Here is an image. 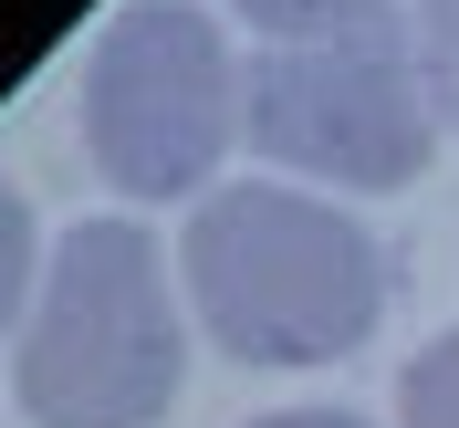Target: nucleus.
Wrapping results in <instances>:
<instances>
[{"label": "nucleus", "mask_w": 459, "mask_h": 428, "mask_svg": "<svg viewBox=\"0 0 459 428\" xmlns=\"http://www.w3.org/2000/svg\"><path fill=\"white\" fill-rule=\"evenodd\" d=\"M188 293L240 366H334L376 335L386 272L334 199L240 178L188 220Z\"/></svg>", "instance_id": "1"}, {"label": "nucleus", "mask_w": 459, "mask_h": 428, "mask_svg": "<svg viewBox=\"0 0 459 428\" xmlns=\"http://www.w3.org/2000/svg\"><path fill=\"white\" fill-rule=\"evenodd\" d=\"M178 397V314L157 240L136 220H84L42 272L22 335L31 428H146Z\"/></svg>", "instance_id": "2"}, {"label": "nucleus", "mask_w": 459, "mask_h": 428, "mask_svg": "<svg viewBox=\"0 0 459 428\" xmlns=\"http://www.w3.org/2000/svg\"><path fill=\"white\" fill-rule=\"evenodd\" d=\"M240 126V74L209 11L188 0H136L115 11L84 74V146L126 199H178L220 168Z\"/></svg>", "instance_id": "3"}, {"label": "nucleus", "mask_w": 459, "mask_h": 428, "mask_svg": "<svg viewBox=\"0 0 459 428\" xmlns=\"http://www.w3.org/2000/svg\"><path fill=\"white\" fill-rule=\"evenodd\" d=\"M429 74L397 22L334 31V42H272L251 63V146L272 168H314L334 188H397L429 168Z\"/></svg>", "instance_id": "4"}, {"label": "nucleus", "mask_w": 459, "mask_h": 428, "mask_svg": "<svg viewBox=\"0 0 459 428\" xmlns=\"http://www.w3.org/2000/svg\"><path fill=\"white\" fill-rule=\"evenodd\" d=\"M272 42H334V31H366L386 22V0H240Z\"/></svg>", "instance_id": "5"}, {"label": "nucleus", "mask_w": 459, "mask_h": 428, "mask_svg": "<svg viewBox=\"0 0 459 428\" xmlns=\"http://www.w3.org/2000/svg\"><path fill=\"white\" fill-rule=\"evenodd\" d=\"M407 428H459V335H438L418 366H407Z\"/></svg>", "instance_id": "6"}, {"label": "nucleus", "mask_w": 459, "mask_h": 428, "mask_svg": "<svg viewBox=\"0 0 459 428\" xmlns=\"http://www.w3.org/2000/svg\"><path fill=\"white\" fill-rule=\"evenodd\" d=\"M418 74H429V105L459 126V0H418Z\"/></svg>", "instance_id": "7"}, {"label": "nucleus", "mask_w": 459, "mask_h": 428, "mask_svg": "<svg viewBox=\"0 0 459 428\" xmlns=\"http://www.w3.org/2000/svg\"><path fill=\"white\" fill-rule=\"evenodd\" d=\"M22 293H31V209H22V188H0V335L22 314Z\"/></svg>", "instance_id": "8"}, {"label": "nucleus", "mask_w": 459, "mask_h": 428, "mask_svg": "<svg viewBox=\"0 0 459 428\" xmlns=\"http://www.w3.org/2000/svg\"><path fill=\"white\" fill-rule=\"evenodd\" d=\"M251 428H366V418H344V407H282V418H251Z\"/></svg>", "instance_id": "9"}]
</instances>
